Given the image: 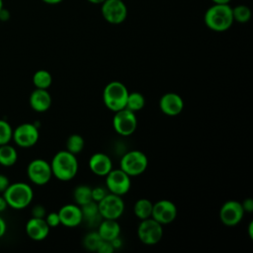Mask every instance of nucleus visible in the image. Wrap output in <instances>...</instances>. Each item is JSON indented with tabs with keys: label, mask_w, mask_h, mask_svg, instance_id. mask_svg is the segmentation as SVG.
Instances as JSON below:
<instances>
[{
	"label": "nucleus",
	"mask_w": 253,
	"mask_h": 253,
	"mask_svg": "<svg viewBox=\"0 0 253 253\" xmlns=\"http://www.w3.org/2000/svg\"><path fill=\"white\" fill-rule=\"evenodd\" d=\"M52 176L60 181L72 180L78 172V160L76 155L65 150L54 154L50 162Z\"/></svg>",
	"instance_id": "nucleus-1"
},
{
	"label": "nucleus",
	"mask_w": 253,
	"mask_h": 253,
	"mask_svg": "<svg viewBox=\"0 0 253 253\" xmlns=\"http://www.w3.org/2000/svg\"><path fill=\"white\" fill-rule=\"evenodd\" d=\"M206 26L214 32L227 31L233 24L232 8L229 4H213L205 13Z\"/></svg>",
	"instance_id": "nucleus-2"
},
{
	"label": "nucleus",
	"mask_w": 253,
	"mask_h": 253,
	"mask_svg": "<svg viewBox=\"0 0 253 253\" xmlns=\"http://www.w3.org/2000/svg\"><path fill=\"white\" fill-rule=\"evenodd\" d=\"M3 197L5 198L8 207L15 210H23L32 203L34 192L29 184L16 182L8 186L3 193Z\"/></svg>",
	"instance_id": "nucleus-3"
},
{
	"label": "nucleus",
	"mask_w": 253,
	"mask_h": 253,
	"mask_svg": "<svg viewBox=\"0 0 253 253\" xmlns=\"http://www.w3.org/2000/svg\"><path fill=\"white\" fill-rule=\"evenodd\" d=\"M128 90L125 84L120 81H111L103 90V102L112 112L120 111L126 108Z\"/></svg>",
	"instance_id": "nucleus-4"
},
{
	"label": "nucleus",
	"mask_w": 253,
	"mask_h": 253,
	"mask_svg": "<svg viewBox=\"0 0 253 253\" xmlns=\"http://www.w3.org/2000/svg\"><path fill=\"white\" fill-rule=\"evenodd\" d=\"M148 166L147 156L140 150H129L123 155L120 168L130 177L141 175Z\"/></svg>",
	"instance_id": "nucleus-5"
},
{
	"label": "nucleus",
	"mask_w": 253,
	"mask_h": 253,
	"mask_svg": "<svg viewBox=\"0 0 253 253\" xmlns=\"http://www.w3.org/2000/svg\"><path fill=\"white\" fill-rule=\"evenodd\" d=\"M163 236V225L148 217L142 219L137 226V237L145 245H154L158 243Z\"/></svg>",
	"instance_id": "nucleus-6"
},
{
	"label": "nucleus",
	"mask_w": 253,
	"mask_h": 253,
	"mask_svg": "<svg viewBox=\"0 0 253 253\" xmlns=\"http://www.w3.org/2000/svg\"><path fill=\"white\" fill-rule=\"evenodd\" d=\"M98 204L99 212L102 218L118 219L125 211V202L122 196L108 193Z\"/></svg>",
	"instance_id": "nucleus-7"
},
{
	"label": "nucleus",
	"mask_w": 253,
	"mask_h": 253,
	"mask_svg": "<svg viewBox=\"0 0 253 253\" xmlns=\"http://www.w3.org/2000/svg\"><path fill=\"white\" fill-rule=\"evenodd\" d=\"M137 126V119L135 113L124 108L115 112L113 118V127L115 131L123 136L132 134Z\"/></svg>",
	"instance_id": "nucleus-8"
},
{
	"label": "nucleus",
	"mask_w": 253,
	"mask_h": 253,
	"mask_svg": "<svg viewBox=\"0 0 253 253\" xmlns=\"http://www.w3.org/2000/svg\"><path fill=\"white\" fill-rule=\"evenodd\" d=\"M106 188L115 195H126L131 186L130 176L124 172L121 168L112 169L106 176Z\"/></svg>",
	"instance_id": "nucleus-9"
},
{
	"label": "nucleus",
	"mask_w": 253,
	"mask_h": 253,
	"mask_svg": "<svg viewBox=\"0 0 253 253\" xmlns=\"http://www.w3.org/2000/svg\"><path fill=\"white\" fill-rule=\"evenodd\" d=\"M27 175L32 183L38 186L45 185L52 176L50 163L42 158L34 159L27 167Z\"/></svg>",
	"instance_id": "nucleus-10"
},
{
	"label": "nucleus",
	"mask_w": 253,
	"mask_h": 253,
	"mask_svg": "<svg viewBox=\"0 0 253 253\" xmlns=\"http://www.w3.org/2000/svg\"><path fill=\"white\" fill-rule=\"evenodd\" d=\"M101 13L108 23L119 25L126 19L127 8L123 0H105L102 3Z\"/></svg>",
	"instance_id": "nucleus-11"
},
{
	"label": "nucleus",
	"mask_w": 253,
	"mask_h": 253,
	"mask_svg": "<svg viewBox=\"0 0 253 253\" xmlns=\"http://www.w3.org/2000/svg\"><path fill=\"white\" fill-rule=\"evenodd\" d=\"M40 137L38 126L34 124L24 123L19 125L14 130L12 139L21 147H31L35 145Z\"/></svg>",
	"instance_id": "nucleus-12"
},
{
	"label": "nucleus",
	"mask_w": 253,
	"mask_h": 253,
	"mask_svg": "<svg viewBox=\"0 0 253 253\" xmlns=\"http://www.w3.org/2000/svg\"><path fill=\"white\" fill-rule=\"evenodd\" d=\"M244 213L240 202L229 200L220 207L219 219L226 226H234L242 220Z\"/></svg>",
	"instance_id": "nucleus-13"
},
{
	"label": "nucleus",
	"mask_w": 253,
	"mask_h": 253,
	"mask_svg": "<svg viewBox=\"0 0 253 253\" xmlns=\"http://www.w3.org/2000/svg\"><path fill=\"white\" fill-rule=\"evenodd\" d=\"M176 205L169 200H160L153 204L151 217L162 225L173 222L177 216Z\"/></svg>",
	"instance_id": "nucleus-14"
},
{
	"label": "nucleus",
	"mask_w": 253,
	"mask_h": 253,
	"mask_svg": "<svg viewBox=\"0 0 253 253\" xmlns=\"http://www.w3.org/2000/svg\"><path fill=\"white\" fill-rule=\"evenodd\" d=\"M159 108L164 115L174 117L182 113L184 109V101L177 93L168 92L161 96L159 100Z\"/></svg>",
	"instance_id": "nucleus-15"
},
{
	"label": "nucleus",
	"mask_w": 253,
	"mask_h": 253,
	"mask_svg": "<svg viewBox=\"0 0 253 253\" xmlns=\"http://www.w3.org/2000/svg\"><path fill=\"white\" fill-rule=\"evenodd\" d=\"M57 212L60 218V224L66 227H75L83 221L82 211L77 204H66Z\"/></svg>",
	"instance_id": "nucleus-16"
},
{
	"label": "nucleus",
	"mask_w": 253,
	"mask_h": 253,
	"mask_svg": "<svg viewBox=\"0 0 253 253\" xmlns=\"http://www.w3.org/2000/svg\"><path fill=\"white\" fill-rule=\"evenodd\" d=\"M88 165L91 172L100 177H105L113 169L112 159L109 155L103 152H96L92 154Z\"/></svg>",
	"instance_id": "nucleus-17"
},
{
	"label": "nucleus",
	"mask_w": 253,
	"mask_h": 253,
	"mask_svg": "<svg viewBox=\"0 0 253 253\" xmlns=\"http://www.w3.org/2000/svg\"><path fill=\"white\" fill-rule=\"evenodd\" d=\"M50 227L47 225L44 218L31 217L26 223V232L28 236L35 240L41 241L47 237Z\"/></svg>",
	"instance_id": "nucleus-18"
},
{
	"label": "nucleus",
	"mask_w": 253,
	"mask_h": 253,
	"mask_svg": "<svg viewBox=\"0 0 253 253\" xmlns=\"http://www.w3.org/2000/svg\"><path fill=\"white\" fill-rule=\"evenodd\" d=\"M51 96L48 93L47 89L39 88H36L31 93L29 100L31 108L38 113L46 112L51 106Z\"/></svg>",
	"instance_id": "nucleus-19"
},
{
	"label": "nucleus",
	"mask_w": 253,
	"mask_h": 253,
	"mask_svg": "<svg viewBox=\"0 0 253 253\" xmlns=\"http://www.w3.org/2000/svg\"><path fill=\"white\" fill-rule=\"evenodd\" d=\"M100 237L106 241H112L119 237L121 234V225L117 219L103 218L98 224V230Z\"/></svg>",
	"instance_id": "nucleus-20"
},
{
	"label": "nucleus",
	"mask_w": 253,
	"mask_h": 253,
	"mask_svg": "<svg viewBox=\"0 0 253 253\" xmlns=\"http://www.w3.org/2000/svg\"><path fill=\"white\" fill-rule=\"evenodd\" d=\"M83 215V220H86V222L90 226L98 225L100 221L102 220V216L99 212L98 204L94 201H91L83 206H80Z\"/></svg>",
	"instance_id": "nucleus-21"
},
{
	"label": "nucleus",
	"mask_w": 253,
	"mask_h": 253,
	"mask_svg": "<svg viewBox=\"0 0 253 253\" xmlns=\"http://www.w3.org/2000/svg\"><path fill=\"white\" fill-rule=\"evenodd\" d=\"M152 206H153V203L150 200L145 198L138 199L133 205L134 215L140 220L151 217Z\"/></svg>",
	"instance_id": "nucleus-22"
},
{
	"label": "nucleus",
	"mask_w": 253,
	"mask_h": 253,
	"mask_svg": "<svg viewBox=\"0 0 253 253\" xmlns=\"http://www.w3.org/2000/svg\"><path fill=\"white\" fill-rule=\"evenodd\" d=\"M18 159L17 150L9 143L0 145V164L5 167L13 166Z\"/></svg>",
	"instance_id": "nucleus-23"
},
{
	"label": "nucleus",
	"mask_w": 253,
	"mask_h": 253,
	"mask_svg": "<svg viewBox=\"0 0 253 253\" xmlns=\"http://www.w3.org/2000/svg\"><path fill=\"white\" fill-rule=\"evenodd\" d=\"M73 197L75 204L78 206H83L92 200V188L87 185H79L74 189Z\"/></svg>",
	"instance_id": "nucleus-24"
},
{
	"label": "nucleus",
	"mask_w": 253,
	"mask_h": 253,
	"mask_svg": "<svg viewBox=\"0 0 253 253\" xmlns=\"http://www.w3.org/2000/svg\"><path fill=\"white\" fill-rule=\"evenodd\" d=\"M52 83L51 74L44 69H40L36 71L33 75V84L39 89H48Z\"/></svg>",
	"instance_id": "nucleus-25"
},
{
	"label": "nucleus",
	"mask_w": 253,
	"mask_h": 253,
	"mask_svg": "<svg viewBox=\"0 0 253 253\" xmlns=\"http://www.w3.org/2000/svg\"><path fill=\"white\" fill-rule=\"evenodd\" d=\"M145 105V98L139 92H128L126 108L132 112L140 111Z\"/></svg>",
	"instance_id": "nucleus-26"
},
{
	"label": "nucleus",
	"mask_w": 253,
	"mask_h": 253,
	"mask_svg": "<svg viewBox=\"0 0 253 253\" xmlns=\"http://www.w3.org/2000/svg\"><path fill=\"white\" fill-rule=\"evenodd\" d=\"M84 145H85L84 138L80 134H78V133L70 134L67 137V140H66V150L71 152L74 155L80 153L83 150Z\"/></svg>",
	"instance_id": "nucleus-27"
},
{
	"label": "nucleus",
	"mask_w": 253,
	"mask_h": 253,
	"mask_svg": "<svg viewBox=\"0 0 253 253\" xmlns=\"http://www.w3.org/2000/svg\"><path fill=\"white\" fill-rule=\"evenodd\" d=\"M102 238L100 237L97 231H91L87 233L83 238V246L89 251H96L98 250L99 245L102 242Z\"/></svg>",
	"instance_id": "nucleus-28"
},
{
	"label": "nucleus",
	"mask_w": 253,
	"mask_h": 253,
	"mask_svg": "<svg viewBox=\"0 0 253 253\" xmlns=\"http://www.w3.org/2000/svg\"><path fill=\"white\" fill-rule=\"evenodd\" d=\"M233 21L244 24L247 23L251 18V10L245 5H238L232 8Z\"/></svg>",
	"instance_id": "nucleus-29"
},
{
	"label": "nucleus",
	"mask_w": 253,
	"mask_h": 253,
	"mask_svg": "<svg viewBox=\"0 0 253 253\" xmlns=\"http://www.w3.org/2000/svg\"><path fill=\"white\" fill-rule=\"evenodd\" d=\"M13 135L12 126L5 120H0V145L7 144L11 141Z\"/></svg>",
	"instance_id": "nucleus-30"
},
{
	"label": "nucleus",
	"mask_w": 253,
	"mask_h": 253,
	"mask_svg": "<svg viewBox=\"0 0 253 253\" xmlns=\"http://www.w3.org/2000/svg\"><path fill=\"white\" fill-rule=\"evenodd\" d=\"M44 219L49 227H56L60 224V218L57 211H51L45 214Z\"/></svg>",
	"instance_id": "nucleus-31"
},
{
	"label": "nucleus",
	"mask_w": 253,
	"mask_h": 253,
	"mask_svg": "<svg viewBox=\"0 0 253 253\" xmlns=\"http://www.w3.org/2000/svg\"><path fill=\"white\" fill-rule=\"evenodd\" d=\"M108 194L107 192V188H103V187H95L92 188V200L96 203L100 202L106 195Z\"/></svg>",
	"instance_id": "nucleus-32"
},
{
	"label": "nucleus",
	"mask_w": 253,
	"mask_h": 253,
	"mask_svg": "<svg viewBox=\"0 0 253 253\" xmlns=\"http://www.w3.org/2000/svg\"><path fill=\"white\" fill-rule=\"evenodd\" d=\"M114 251H115V248L113 247L111 241H106V240H102L97 250V252L99 253H113Z\"/></svg>",
	"instance_id": "nucleus-33"
},
{
	"label": "nucleus",
	"mask_w": 253,
	"mask_h": 253,
	"mask_svg": "<svg viewBox=\"0 0 253 253\" xmlns=\"http://www.w3.org/2000/svg\"><path fill=\"white\" fill-rule=\"evenodd\" d=\"M45 214H46V211H45L43 206L36 205L35 207H33V209H32V216L33 217L44 218Z\"/></svg>",
	"instance_id": "nucleus-34"
},
{
	"label": "nucleus",
	"mask_w": 253,
	"mask_h": 253,
	"mask_svg": "<svg viewBox=\"0 0 253 253\" xmlns=\"http://www.w3.org/2000/svg\"><path fill=\"white\" fill-rule=\"evenodd\" d=\"M241 206H242L245 212H252L253 211V200L251 198L245 199L241 203Z\"/></svg>",
	"instance_id": "nucleus-35"
},
{
	"label": "nucleus",
	"mask_w": 253,
	"mask_h": 253,
	"mask_svg": "<svg viewBox=\"0 0 253 253\" xmlns=\"http://www.w3.org/2000/svg\"><path fill=\"white\" fill-rule=\"evenodd\" d=\"M10 185V181L8 177H6L3 174H0V193H4V191L8 188Z\"/></svg>",
	"instance_id": "nucleus-36"
},
{
	"label": "nucleus",
	"mask_w": 253,
	"mask_h": 253,
	"mask_svg": "<svg viewBox=\"0 0 253 253\" xmlns=\"http://www.w3.org/2000/svg\"><path fill=\"white\" fill-rule=\"evenodd\" d=\"M7 229V225H6V221L0 216V238L5 234Z\"/></svg>",
	"instance_id": "nucleus-37"
},
{
	"label": "nucleus",
	"mask_w": 253,
	"mask_h": 253,
	"mask_svg": "<svg viewBox=\"0 0 253 253\" xmlns=\"http://www.w3.org/2000/svg\"><path fill=\"white\" fill-rule=\"evenodd\" d=\"M111 243H112L113 247L115 248V250L118 249V248H120V247H122V245H123V241H122V239L120 238V236L117 237V238H115L114 240H112Z\"/></svg>",
	"instance_id": "nucleus-38"
},
{
	"label": "nucleus",
	"mask_w": 253,
	"mask_h": 253,
	"mask_svg": "<svg viewBox=\"0 0 253 253\" xmlns=\"http://www.w3.org/2000/svg\"><path fill=\"white\" fill-rule=\"evenodd\" d=\"M7 207H8V205H7V202H6L5 198L3 196H0V212L5 211Z\"/></svg>",
	"instance_id": "nucleus-39"
},
{
	"label": "nucleus",
	"mask_w": 253,
	"mask_h": 253,
	"mask_svg": "<svg viewBox=\"0 0 253 253\" xmlns=\"http://www.w3.org/2000/svg\"><path fill=\"white\" fill-rule=\"evenodd\" d=\"M8 18H9V12L3 8V9L0 11V19H1L2 21H6Z\"/></svg>",
	"instance_id": "nucleus-40"
},
{
	"label": "nucleus",
	"mask_w": 253,
	"mask_h": 253,
	"mask_svg": "<svg viewBox=\"0 0 253 253\" xmlns=\"http://www.w3.org/2000/svg\"><path fill=\"white\" fill-rule=\"evenodd\" d=\"M248 234H249V237L252 239V238H253V221H250V222H249V225H248Z\"/></svg>",
	"instance_id": "nucleus-41"
},
{
	"label": "nucleus",
	"mask_w": 253,
	"mask_h": 253,
	"mask_svg": "<svg viewBox=\"0 0 253 253\" xmlns=\"http://www.w3.org/2000/svg\"><path fill=\"white\" fill-rule=\"evenodd\" d=\"M42 1H43V2H44V3H46V4L55 5V4L60 3V2H61V1H63V0H42Z\"/></svg>",
	"instance_id": "nucleus-42"
},
{
	"label": "nucleus",
	"mask_w": 253,
	"mask_h": 253,
	"mask_svg": "<svg viewBox=\"0 0 253 253\" xmlns=\"http://www.w3.org/2000/svg\"><path fill=\"white\" fill-rule=\"evenodd\" d=\"M214 4H229L231 0H211Z\"/></svg>",
	"instance_id": "nucleus-43"
},
{
	"label": "nucleus",
	"mask_w": 253,
	"mask_h": 253,
	"mask_svg": "<svg viewBox=\"0 0 253 253\" xmlns=\"http://www.w3.org/2000/svg\"><path fill=\"white\" fill-rule=\"evenodd\" d=\"M87 1L92 4H102L105 0H87Z\"/></svg>",
	"instance_id": "nucleus-44"
},
{
	"label": "nucleus",
	"mask_w": 253,
	"mask_h": 253,
	"mask_svg": "<svg viewBox=\"0 0 253 253\" xmlns=\"http://www.w3.org/2000/svg\"><path fill=\"white\" fill-rule=\"evenodd\" d=\"M3 9V0H0V11Z\"/></svg>",
	"instance_id": "nucleus-45"
}]
</instances>
